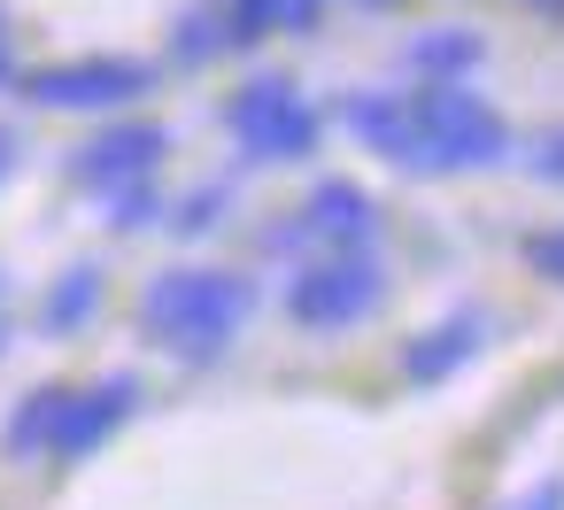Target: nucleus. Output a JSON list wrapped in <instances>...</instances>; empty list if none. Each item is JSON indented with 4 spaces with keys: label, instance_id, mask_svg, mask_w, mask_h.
<instances>
[{
    "label": "nucleus",
    "instance_id": "412c9836",
    "mask_svg": "<svg viewBox=\"0 0 564 510\" xmlns=\"http://www.w3.org/2000/svg\"><path fill=\"white\" fill-rule=\"evenodd\" d=\"M9 340H17V317H9V271H0V356H9Z\"/></svg>",
    "mask_w": 564,
    "mask_h": 510
},
{
    "label": "nucleus",
    "instance_id": "423d86ee",
    "mask_svg": "<svg viewBox=\"0 0 564 510\" xmlns=\"http://www.w3.org/2000/svg\"><path fill=\"white\" fill-rule=\"evenodd\" d=\"M371 232H379L371 194L348 186V178H317L310 202L286 225H263V248L271 256H294V248H371Z\"/></svg>",
    "mask_w": 564,
    "mask_h": 510
},
{
    "label": "nucleus",
    "instance_id": "f3484780",
    "mask_svg": "<svg viewBox=\"0 0 564 510\" xmlns=\"http://www.w3.org/2000/svg\"><path fill=\"white\" fill-rule=\"evenodd\" d=\"M525 271H541L549 286H564V225H549V232L525 240Z\"/></svg>",
    "mask_w": 564,
    "mask_h": 510
},
{
    "label": "nucleus",
    "instance_id": "a211bd4d",
    "mask_svg": "<svg viewBox=\"0 0 564 510\" xmlns=\"http://www.w3.org/2000/svg\"><path fill=\"white\" fill-rule=\"evenodd\" d=\"M325 0H279V32H317Z\"/></svg>",
    "mask_w": 564,
    "mask_h": 510
},
{
    "label": "nucleus",
    "instance_id": "ddd939ff",
    "mask_svg": "<svg viewBox=\"0 0 564 510\" xmlns=\"http://www.w3.org/2000/svg\"><path fill=\"white\" fill-rule=\"evenodd\" d=\"M232 47V32H225V9H186L178 17V32H171V63H186V70H202L209 55H225Z\"/></svg>",
    "mask_w": 564,
    "mask_h": 510
},
{
    "label": "nucleus",
    "instance_id": "f03ea898",
    "mask_svg": "<svg viewBox=\"0 0 564 510\" xmlns=\"http://www.w3.org/2000/svg\"><path fill=\"white\" fill-rule=\"evenodd\" d=\"M256 317V279L217 263H171L140 294V333L178 363H217Z\"/></svg>",
    "mask_w": 564,
    "mask_h": 510
},
{
    "label": "nucleus",
    "instance_id": "9b49d317",
    "mask_svg": "<svg viewBox=\"0 0 564 510\" xmlns=\"http://www.w3.org/2000/svg\"><path fill=\"white\" fill-rule=\"evenodd\" d=\"M402 63H410L417 78H471V70L487 63V40L464 32V24H441V32H417Z\"/></svg>",
    "mask_w": 564,
    "mask_h": 510
},
{
    "label": "nucleus",
    "instance_id": "4468645a",
    "mask_svg": "<svg viewBox=\"0 0 564 510\" xmlns=\"http://www.w3.org/2000/svg\"><path fill=\"white\" fill-rule=\"evenodd\" d=\"M148 225H163V194H155V178L117 186V194H109V232H148Z\"/></svg>",
    "mask_w": 564,
    "mask_h": 510
},
{
    "label": "nucleus",
    "instance_id": "5701e85b",
    "mask_svg": "<svg viewBox=\"0 0 564 510\" xmlns=\"http://www.w3.org/2000/svg\"><path fill=\"white\" fill-rule=\"evenodd\" d=\"M518 9H533L541 24H556V32H564V0H518Z\"/></svg>",
    "mask_w": 564,
    "mask_h": 510
},
{
    "label": "nucleus",
    "instance_id": "6ab92c4d",
    "mask_svg": "<svg viewBox=\"0 0 564 510\" xmlns=\"http://www.w3.org/2000/svg\"><path fill=\"white\" fill-rule=\"evenodd\" d=\"M533 171H541V178H556V186H564V132H549V140H541V148H533Z\"/></svg>",
    "mask_w": 564,
    "mask_h": 510
},
{
    "label": "nucleus",
    "instance_id": "dca6fc26",
    "mask_svg": "<svg viewBox=\"0 0 564 510\" xmlns=\"http://www.w3.org/2000/svg\"><path fill=\"white\" fill-rule=\"evenodd\" d=\"M225 32L232 47H256L263 32H279V0H225Z\"/></svg>",
    "mask_w": 564,
    "mask_h": 510
},
{
    "label": "nucleus",
    "instance_id": "39448f33",
    "mask_svg": "<svg viewBox=\"0 0 564 510\" xmlns=\"http://www.w3.org/2000/svg\"><path fill=\"white\" fill-rule=\"evenodd\" d=\"M32 109H55V117H109L124 101H140L155 86V63L140 55H86V63H47V70H24L9 78Z\"/></svg>",
    "mask_w": 564,
    "mask_h": 510
},
{
    "label": "nucleus",
    "instance_id": "0eeeda50",
    "mask_svg": "<svg viewBox=\"0 0 564 510\" xmlns=\"http://www.w3.org/2000/svg\"><path fill=\"white\" fill-rule=\"evenodd\" d=\"M140 410V379L132 371H109L101 387H63V410H55V433H47V456L55 464H86L124 417Z\"/></svg>",
    "mask_w": 564,
    "mask_h": 510
},
{
    "label": "nucleus",
    "instance_id": "393cba45",
    "mask_svg": "<svg viewBox=\"0 0 564 510\" xmlns=\"http://www.w3.org/2000/svg\"><path fill=\"white\" fill-rule=\"evenodd\" d=\"M356 9H394V0H356Z\"/></svg>",
    "mask_w": 564,
    "mask_h": 510
},
{
    "label": "nucleus",
    "instance_id": "aec40b11",
    "mask_svg": "<svg viewBox=\"0 0 564 510\" xmlns=\"http://www.w3.org/2000/svg\"><path fill=\"white\" fill-rule=\"evenodd\" d=\"M510 510H564V479H541L525 502H510Z\"/></svg>",
    "mask_w": 564,
    "mask_h": 510
},
{
    "label": "nucleus",
    "instance_id": "7ed1b4c3",
    "mask_svg": "<svg viewBox=\"0 0 564 510\" xmlns=\"http://www.w3.org/2000/svg\"><path fill=\"white\" fill-rule=\"evenodd\" d=\"M387 302V271L371 248H317L294 279H286V317L302 333H348Z\"/></svg>",
    "mask_w": 564,
    "mask_h": 510
},
{
    "label": "nucleus",
    "instance_id": "b1692460",
    "mask_svg": "<svg viewBox=\"0 0 564 510\" xmlns=\"http://www.w3.org/2000/svg\"><path fill=\"white\" fill-rule=\"evenodd\" d=\"M17 78V55H9V17H0V86Z\"/></svg>",
    "mask_w": 564,
    "mask_h": 510
},
{
    "label": "nucleus",
    "instance_id": "f257e3e1",
    "mask_svg": "<svg viewBox=\"0 0 564 510\" xmlns=\"http://www.w3.org/2000/svg\"><path fill=\"white\" fill-rule=\"evenodd\" d=\"M340 124L394 171L417 178H456V171H502L510 163V124L471 78H417V86H364L340 101Z\"/></svg>",
    "mask_w": 564,
    "mask_h": 510
},
{
    "label": "nucleus",
    "instance_id": "20e7f679",
    "mask_svg": "<svg viewBox=\"0 0 564 510\" xmlns=\"http://www.w3.org/2000/svg\"><path fill=\"white\" fill-rule=\"evenodd\" d=\"M225 132H232V148H240V163H302V155H317V140H325V117L302 101V86L294 78H248L232 101H225Z\"/></svg>",
    "mask_w": 564,
    "mask_h": 510
},
{
    "label": "nucleus",
    "instance_id": "2eb2a0df",
    "mask_svg": "<svg viewBox=\"0 0 564 510\" xmlns=\"http://www.w3.org/2000/svg\"><path fill=\"white\" fill-rule=\"evenodd\" d=\"M225 209H232V186H194L186 202H178V217H163L178 240H202L209 225H225Z\"/></svg>",
    "mask_w": 564,
    "mask_h": 510
},
{
    "label": "nucleus",
    "instance_id": "1a4fd4ad",
    "mask_svg": "<svg viewBox=\"0 0 564 510\" xmlns=\"http://www.w3.org/2000/svg\"><path fill=\"white\" fill-rule=\"evenodd\" d=\"M479 348H487V310H456V317H441V325H425V333L402 340V379H410V387H441V379H456Z\"/></svg>",
    "mask_w": 564,
    "mask_h": 510
},
{
    "label": "nucleus",
    "instance_id": "4be33fe9",
    "mask_svg": "<svg viewBox=\"0 0 564 510\" xmlns=\"http://www.w3.org/2000/svg\"><path fill=\"white\" fill-rule=\"evenodd\" d=\"M17 148H24V140H17L9 124H0V186H9V171H17Z\"/></svg>",
    "mask_w": 564,
    "mask_h": 510
},
{
    "label": "nucleus",
    "instance_id": "6e6552de",
    "mask_svg": "<svg viewBox=\"0 0 564 510\" xmlns=\"http://www.w3.org/2000/svg\"><path fill=\"white\" fill-rule=\"evenodd\" d=\"M163 155H171V132H163V124H109V132H94V140L70 155V178H78L86 194H117V186H132V178H155Z\"/></svg>",
    "mask_w": 564,
    "mask_h": 510
},
{
    "label": "nucleus",
    "instance_id": "f8f14e48",
    "mask_svg": "<svg viewBox=\"0 0 564 510\" xmlns=\"http://www.w3.org/2000/svg\"><path fill=\"white\" fill-rule=\"evenodd\" d=\"M55 410H63V387H32V394H24V402L9 410V425H0V448H9L17 464H24V456H47Z\"/></svg>",
    "mask_w": 564,
    "mask_h": 510
},
{
    "label": "nucleus",
    "instance_id": "9d476101",
    "mask_svg": "<svg viewBox=\"0 0 564 510\" xmlns=\"http://www.w3.org/2000/svg\"><path fill=\"white\" fill-rule=\"evenodd\" d=\"M101 302H109V271L101 263H63L47 279V294H40V333L47 340H78L101 317Z\"/></svg>",
    "mask_w": 564,
    "mask_h": 510
}]
</instances>
